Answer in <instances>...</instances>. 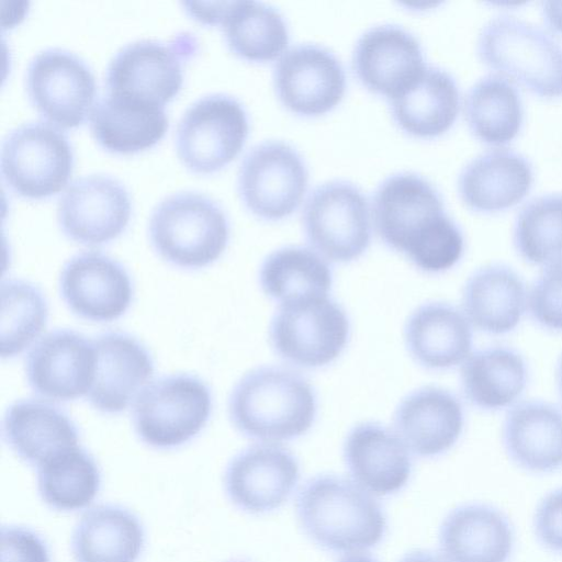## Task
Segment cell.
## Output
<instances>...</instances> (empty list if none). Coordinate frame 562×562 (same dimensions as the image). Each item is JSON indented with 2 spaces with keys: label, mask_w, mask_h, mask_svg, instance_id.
<instances>
[{
  "label": "cell",
  "mask_w": 562,
  "mask_h": 562,
  "mask_svg": "<svg viewBox=\"0 0 562 562\" xmlns=\"http://www.w3.org/2000/svg\"><path fill=\"white\" fill-rule=\"evenodd\" d=\"M398 562H446L441 555L428 550H413L404 554Z\"/></svg>",
  "instance_id": "cell-44"
},
{
  "label": "cell",
  "mask_w": 562,
  "mask_h": 562,
  "mask_svg": "<svg viewBox=\"0 0 562 562\" xmlns=\"http://www.w3.org/2000/svg\"><path fill=\"white\" fill-rule=\"evenodd\" d=\"M342 452L351 480L373 496L395 494L411 477V451L394 429L379 423L353 426Z\"/></svg>",
  "instance_id": "cell-21"
},
{
  "label": "cell",
  "mask_w": 562,
  "mask_h": 562,
  "mask_svg": "<svg viewBox=\"0 0 562 562\" xmlns=\"http://www.w3.org/2000/svg\"><path fill=\"white\" fill-rule=\"evenodd\" d=\"M59 292L75 315L98 323L123 316L134 294L126 269L100 251L72 256L61 269Z\"/></svg>",
  "instance_id": "cell-17"
},
{
  "label": "cell",
  "mask_w": 562,
  "mask_h": 562,
  "mask_svg": "<svg viewBox=\"0 0 562 562\" xmlns=\"http://www.w3.org/2000/svg\"><path fill=\"white\" fill-rule=\"evenodd\" d=\"M89 120L97 142L120 154L151 147L168 128L164 105L111 91L94 102Z\"/></svg>",
  "instance_id": "cell-28"
},
{
  "label": "cell",
  "mask_w": 562,
  "mask_h": 562,
  "mask_svg": "<svg viewBox=\"0 0 562 562\" xmlns=\"http://www.w3.org/2000/svg\"><path fill=\"white\" fill-rule=\"evenodd\" d=\"M48 303L43 292L24 280L1 283L0 353L10 359L22 353L44 331Z\"/></svg>",
  "instance_id": "cell-37"
},
{
  "label": "cell",
  "mask_w": 562,
  "mask_h": 562,
  "mask_svg": "<svg viewBox=\"0 0 562 562\" xmlns=\"http://www.w3.org/2000/svg\"><path fill=\"white\" fill-rule=\"evenodd\" d=\"M463 111L472 134L493 146L513 140L524 122V103L518 89L498 74L485 75L469 88Z\"/></svg>",
  "instance_id": "cell-34"
},
{
  "label": "cell",
  "mask_w": 562,
  "mask_h": 562,
  "mask_svg": "<svg viewBox=\"0 0 562 562\" xmlns=\"http://www.w3.org/2000/svg\"><path fill=\"white\" fill-rule=\"evenodd\" d=\"M528 303L522 279L509 267L490 265L474 271L462 292V312L476 329L492 335L512 331Z\"/></svg>",
  "instance_id": "cell-31"
},
{
  "label": "cell",
  "mask_w": 562,
  "mask_h": 562,
  "mask_svg": "<svg viewBox=\"0 0 562 562\" xmlns=\"http://www.w3.org/2000/svg\"><path fill=\"white\" fill-rule=\"evenodd\" d=\"M148 229L159 256L184 269H200L216 261L229 238L223 209L194 191L176 192L160 200L150 214Z\"/></svg>",
  "instance_id": "cell-5"
},
{
  "label": "cell",
  "mask_w": 562,
  "mask_h": 562,
  "mask_svg": "<svg viewBox=\"0 0 562 562\" xmlns=\"http://www.w3.org/2000/svg\"><path fill=\"white\" fill-rule=\"evenodd\" d=\"M300 480L297 459L281 445L256 442L227 463L224 492L229 502L248 514H266L281 507Z\"/></svg>",
  "instance_id": "cell-14"
},
{
  "label": "cell",
  "mask_w": 562,
  "mask_h": 562,
  "mask_svg": "<svg viewBox=\"0 0 562 562\" xmlns=\"http://www.w3.org/2000/svg\"><path fill=\"white\" fill-rule=\"evenodd\" d=\"M527 307L542 327L562 330V260L543 267L528 293Z\"/></svg>",
  "instance_id": "cell-39"
},
{
  "label": "cell",
  "mask_w": 562,
  "mask_h": 562,
  "mask_svg": "<svg viewBox=\"0 0 562 562\" xmlns=\"http://www.w3.org/2000/svg\"><path fill=\"white\" fill-rule=\"evenodd\" d=\"M182 4L195 20L206 24H220L228 2H183Z\"/></svg>",
  "instance_id": "cell-42"
},
{
  "label": "cell",
  "mask_w": 562,
  "mask_h": 562,
  "mask_svg": "<svg viewBox=\"0 0 562 562\" xmlns=\"http://www.w3.org/2000/svg\"><path fill=\"white\" fill-rule=\"evenodd\" d=\"M517 252L527 262L546 267L562 260V193L532 198L519 210L513 227Z\"/></svg>",
  "instance_id": "cell-38"
},
{
  "label": "cell",
  "mask_w": 562,
  "mask_h": 562,
  "mask_svg": "<svg viewBox=\"0 0 562 562\" xmlns=\"http://www.w3.org/2000/svg\"><path fill=\"white\" fill-rule=\"evenodd\" d=\"M372 220L382 241L426 273L454 267L464 251L460 226L439 191L414 172L387 177L372 199Z\"/></svg>",
  "instance_id": "cell-1"
},
{
  "label": "cell",
  "mask_w": 562,
  "mask_h": 562,
  "mask_svg": "<svg viewBox=\"0 0 562 562\" xmlns=\"http://www.w3.org/2000/svg\"><path fill=\"white\" fill-rule=\"evenodd\" d=\"M74 166L67 136L46 122H27L13 128L1 146V172L22 196L40 199L58 192Z\"/></svg>",
  "instance_id": "cell-10"
},
{
  "label": "cell",
  "mask_w": 562,
  "mask_h": 562,
  "mask_svg": "<svg viewBox=\"0 0 562 562\" xmlns=\"http://www.w3.org/2000/svg\"><path fill=\"white\" fill-rule=\"evenodd\" d=\"M3 435L12 451L35 469L55 454L79 446L75 423L58 407L35 398L16 401L3 418Z\"/></svg>",
  "instance_id": "cell-30"
},
{
  "label": "cell",
  "mask_w": 562,
  "mask_h": 562,
  "mask_svg": "<svg viewBox=\"0 0 562 562\" xmlns=\"http://www.w3.org/2000/svg\"><path fill=\"white\" fill-rule=\"evenodd\" d=\"M0 562H52L44 538L32 528L5 525L0 531Z\"/></svg>",
  "instance_id": "cell-40"
},
{
  "label": "cell",
  "mask_w": 562,
  "mask_h": 562,
  "mask_svg": "<svg viewBox=\"0 0 562 562\" xmlns=\"http://www.w3.org/2000/svg\"><path fill=\"white\" fill-rule=\"evenodd\" d=\"M480 59L537 95H562V44L548 31L507 14L490 19L476 40Z\"/></svg>",
  "instance_id": "cell-4"
},
{
  "label": "cell",
  "mask_w": 562,
  "mask_h": 562,
  "mask_svg": "<svg viewBox=\"0 0 562 562\" xmlns=\"http://www.w3.org/2000/svg\"><path fill=\"white\" fill-rule=\"evenodd\" d=\"M352 65L359 81L387 100L408 88L427 66L418 40L395 24L367 30L356 43Z\"/></svg>",
  "instance_id": "cell-19"
},
{
  "label": "cell",
  "mask_w": 562,
  "mask_h": 562,
  "mask_svg": "<svg viewBox=\"0 0 562 562\" xmlns=\"http://www.w3.org/2000/svg\"><path fill=\"white\" fill-rule=\"evenodd\" d=\"M533 167L522 154L505 147L482 151L458 177V191L471 210L492 213L520 202L533 183Z\"/></svg>",
  "instance_id": "cell-24"
},
{
  "label": "cell",
  "mask_w": 562,
  "mask_h": 562,
  "mask_svg": "<svg viewBox=\"0 0 562 562\" xmlns=\"http://www.w3.org/2000/svg\"><path fill=\"white\" fill-rule=\"evenodd\" d=\"M502 440L508 458L532 473L562 468V411L541 401L516 404L503 423Z\"/></svg>",
  "instance_id": "cell-26"
},
{
  "label": "cell",
  "mask_w": 562,
  "mask_h": 562,
  "mask_svg": "<svg viewBox=\"0 0 562 562\" xmlns=\"http://www.w3.org/2000/svg\"><path fill=\"white\" fill-rule=\"evenodd\" d=\"M396 125L418 138L445 134L460 110V91L447 70L427 65L408 88L389 100Z\"/></svg>",
  "instance_id": "cell-29"
},
{
  "label": "cell",
  "mask_w": 562,
  "mask_h": 562,
  "mask_svg": "<svg viewBox=\"0 0 562 562\" xmlns=\"http://www.w3.org/2000/svg\"><path fill=\"white\" fill-rule=\"evenodd\" d=\"M243 104L232 95L211 93L191 103L179 120L176 146L179 159L195 172H213L231 162L248 136Z\"/></svg>",
  "instance_id": "cell-9"
},
{
  "label": "cell",
  "mask_w": 562,
  "mask_h": 562,
  "mask_svg": "<svg viewBox=\"0 0 562 562\" xmlns=\"http://www.w3.org/2000/svg\"><path fill=\"white\" fill-rule=\"evenodd\" d=\"M131 216L128 191L117 179L88 175L72 180L57 205L63 233L83 245H100L116 238Z\"/></svg>",
  "instance_id": "cell-15"
},
{
  "label": "cell",
  "mask_w": 562,
  "mask_h": 562,
  "mask_svg": "<svg viewBox=\"0 0 562 562\" xmlns=\"http://www.w3.org/2000/svg\"><path fill=\"white\" fill-rule=\"evenodd\" d=\"M557 384H558L559 393L562 397V355H561L558 366H557Z\"/></svg>",
  "instance_id": "cell-46"
},
{
  "label": "cell",
  "mask_w": 562,
  "mask_h": 562,
  "mask_svg": "<svg viewBox=\"0 0 562 562\" xmlns=\"http://www.w3.org/2000/svg\"><path fill=\"white\" fill-rule=\"evenodd\" d=\"M146 543L140 519L117 504H99L86 509L70 540L75 562H137Z\"/></svg>",
  "instance_id": "cell-27"
},
{
  "label": "cell",
  "mask_w": 562,
  "mask_h": 562,
  "mask_svg": "<svg viewBox=\"0 0 562 562\" xmlns=\"http://www.w3.org/2000/svg\"><path fill=\"white\" fill-rule=\"evenodd\" d=\"M221 24L231 50L249 61L274 60L289 44V29L282 14L262 2H228Z\"/></svg>",
  "instance_id": "cell-36"
},
{
  "label": "cell",
  "mask_w": 562,
  "mask_h": 562,
  "mask_svg": "<svg viewBox=\"0 0 562 562\" xmlns=\"http://www.w3.org/2000/svg\"><path fill=\"white\" fill-rule=\"evenodd\" d=\"M196 49L198 41L188 32L168 42H131L109 61L105 75L108 90L164 105L180 90L182 65Z\"/></svg>",
  "instance_id": "cell-11"
},
{
  "label": "cell",
  "mask_w": 562,
  "mask_h": 562,
  "mask_svg": "<svg viewBox=\"0 0 562 562\" xmlns=\"http://www.w3.org/2000/svg\"><path fill=\"white\" fill-rule=\"evenodd\" d=\"M213 407L209 386L190 374H170L147 383L133 402L132 419L148 447L168 450L192 440Z\"/></svg>",
  "instance_id": "cell-6"
},
{
  "label": "cell",
  "mask_w": 562,
  "mask_h": 562,
  "mask_svg": "<svg viewBox=\"0 0 562 562\" xmlns=\"http://www.w3.org/2000/svg\"><path fill=\"white\" fill-rule=\"evenodd\" d=\"M524 358L506 347H488L471 352L462 363L460 381L464 396L485 411L515 403L527 384Z\"/></svg>",
  "instance_id": "cell-32"
},
{
  "label": "cell",
  "mask_w": 562,
  "mask_h": 562,
  "mask_svg": "<svg viewBox=\"0 0 562 562\" xmlns=\"http://www.w3.org/2000/svg\"><path fill=\"white\" fill-rule=\"evenodd\" d=\"M92 341L95 370L87 397L99 412L119 414L149 382L154 360L144 345L125 333L108 331Z\"/></svg>",
  "instance_id": "cell-20"
},
{
  "label": "cell",
  "mask_w": 562,
  "mask_h": 562,
  "mask_svg": "<svg viewBox=\"0 0 562 562\" xmlns=\"http://www.w3.org/2000/svg\"><path fill=\"white\" fill-rule=\"evenodd\" d=\"M302 220L310 247L328 262L357 260L370 245L369 203L349 181L317 186L306 200Z\"/></svg>",
  "instance_id": "cell-8"
},
{
  "label": "cell",
  "mask_w": 562,
  "mask_h": 562,
  "mask_svg": "<svg viewBox=\"0 0 562 562\" xmlns=\"http://www.w3.org/2000/svg\"><path fill=\"white\" fill-rule=\"evenodd\" d=\"M337 562H378V561L368 555L357 553V554H348L347 557L342 558L341 560H339Z\"/></svg>",
  "instance_id": "cell-45"
},
{
  "label": "cell",
  "mask_w": 562,
  "mask_h": 562,
  "mask_svg": "<svg viewBox=\"0 0 562 562\" xmlns=\"http://www.w3.org/2000/svg\"><path fill=\"white\" fill-rule=\"evenodd\" d=\"M95 370L93 341L71 329L43 336L25 361L29 385L49 401L67 402L87 396Z\"/></svg>",
  "instance_id": "cell-18"
},
{
  "label": "cell",
  "mask_w": 562,
  "mask_h": 562,
  "mask_svg": "<svg viewBox=\"0 0 562 562\" xmlns=\"http://www.w3.org/2000/svg\"><path fill=\"white\" fill-rule=\"evenodd\" d=\"M333 281L329 262L311 247L279 248L266 257L259 269L263 293L279 305L327 296Z\"/></svg>",
  "instance_id": "cell-33"
},
{
  "label": "cell",
  "mask_w": 562,
  "mask_h": 562,
  "mask_svg": "<svg viewBox=\"0 0 562 562\" xmlns=\"http://www.w3.org/2000/svg\"><path fill=\"white\" fill-rule=\"evenodd\" d=\"M533 531L547 550L562 554V487L547 493L533 514Z\"/></svg>",
  "instance_id": "cell-41"
},
{
  "label": "cell",
  "mask_w": 562,
  "mask_h": 562,
  "mask_svg": "<svg viewBox=\"0 0 562 562\" xmlns=\"http://www.w3.org/2000/svg\"><path fill=\"white\" fill-rule=\"evenodd\" d=\"M308 183L300 153L281 140H266L244 157L238 171V192L246 207L267 221L290 216L302 202Z\"/></svg>",
  "instance_id": "cell-12"
},
{
  "label": "cell",
  "mask_w": 562,
  "mask_h": 562,
  "mask_svg": "<svg viewBox=\"0 0 562 562\" xmlns=\"http://www.w3.org/2000/svg\"><path fill=\"white\" fill-rule=\"evenodd\" d=\"M438 542L446 562H508L515 532L508 517L495 506L468 503L447 514Z\"/></svg>",
  "instance_id": "cell-23"
},
{
  "label": "cell",
  "mask_w": 562,
  "mask_h": 562,
  "mask_svg": "<svg viewBox=\"0 0 562 562\" xmlns=\"http://www.w3.org/2000/svg\"><path fill=\"white\" fill-rule=\"evenodd\" d=\"M541 13L549 29L562 34V1H542Z\"/></svg>",
  "instance_id": "cell-43"
},
{
  "label": "cell",
  "mask_w": 562,
  "mask_h": 562,
  "mask_svg": "<svg viewBox=\"0 0 562 562\" xmlns=\"http://www.w3.org/2000/svg\"><path fill=\"white\" fill-rule=\"evenodd\" d=\"M295 514L306 537L335 553L368 551L386 532V517L375 496L335 474L307 480L297 493Z\"/></svg>",
  "instance_id": "cell-2"
},
{
  "label": "cell",
  "mask_w": 562,
  "mask_h": 562,
  "mask_svg": "<svg viewBox=\"0 0 562 562\" xmlns=\"http://www.w3.org/2000/svg\"><path fill=\"white\" fill-rule=\"evenodd\" d=\"M350 329L344 307L327 295L279 305L269 339L276 353L289 364L318 369L342 353Z\"/></svg>",
  "instance_id": "cell-7"
},
{
  "label": "cell",
  "mask_w": 562,
  "mask_h": 562,
  "mask_svg": "<svg viewBox=\"0 0 562 562\" xmlns=\"http://www.w3.org/2000/svg\"><path fill=\"white\" fill-rule=\"evenodd\" d=\"M102 483L95 459L82 447L66 449L36 468L41 499L60 513L86 510L92 506Z\"/></svg>",
  "instance_id": "cell-35"
},
{
  "label": "cell",
  "mask_w": 562,
  "mask_h": 562,
  "mask_svg": "<svg viewBox=\"0 0 562 562\" xmlns=\"http://www.w3.org/2000/svg\"><path fill=\"white\" fill-rule=\"evenodd\" d=\"M404 340L412 358L430 370L462 364L470 356L472 325L462 311L445 302L416 307L404 327Z\"/></svg>",
  "instance_id": "cell-25"
},
{
  "label": "cell",
  "mask_w": 562,
  "mask_h": 562,
  "mask_svg": "<svg viewBox=\"0 0 562 562\" xmlns=\"http://www.w3.org/2000/svg\"><path fill=\"white\" fill-rule=\"evenodd\" d=\"M95 89L91 68L69 50L46 48L29 63V98L41 115L57 126L80 125L94 104Z\"/></svg>",
  "instance_id": "cell-13"
},
{
  "label": "cell",
  "mask_w": 562,
  "mask_h": 562,
  "mask_svg": "<svg viewBox=\"0 0 562 562\" xmlns=\"http://www.w3.org/2000/svg\"><path fill=\"white\" fill-rule=\"evenodd\" d=\"M273 85L288 110L311 117L325 114L340 103L346 91V75L329 49L300 44L285 50L277 61Z\"/></svg>",
  "instance_id": "cell-16"
},
{
  "label": "cell",
  "mask_w": 562,
  "mask_h": 562,
  "mask_svg": "<svg viewBox=\"0 0 562 562\" xmlns=\"http://www.w3.org/2000/svg\"><path fill=\"white\" fill-rule=\"evenodd\" d=\"M464 426L460 401L438 386H423L407 394L394 413V430L412 454L434 458L459 440Z\"/></svg>",
  "instance_id": "cell-22"
},
{
  "label": "cell",
  "mask_w": 562,
  "mask_h": 562,
  "mask_svg": "<svg viewBox=\"0 0 562 562\" xmlns=\"http://www.w3.org/2000/svg\"><path fill=\"white\" fill-rule=\"evenodd\" d=\"M232 424L257 442L296 439L314 425L317 397L310 382L283 367L266 366L244 374L228 400Z\"/></svg>",
  "instance_id": "cell-3"
}]
</instances>
